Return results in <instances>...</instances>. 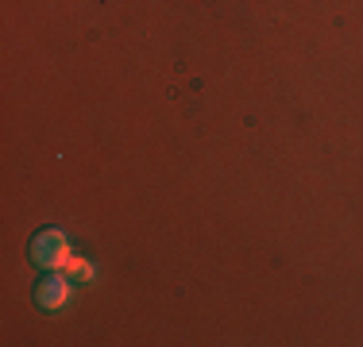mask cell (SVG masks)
<instances>
[{
	"label": "cell",
	"mask_w": 363,
	"mask_h": 347,
	"mask_svg": "<svg viewBox=\"0 0 363 347\" xmlns=\"http://www.w3.org/2000/svg\"><path fill=\"white\" fill-rule=\"evenodd\" d=\"M70 278H77V282H93V263H85L82 255H70V263L62 266Z\"/></svg>",
	"instance_id": "3"
},
{
	"label": "cell",
	"mask_w": 363,
	"mask_h": 347,
	"mask_svg": "<svg viewBox=\"0 0 363 347\" xmlns=\"http://www.w3.org/2000/svg\"><path fill=\"white\" fill-rule=\"evenodd\" d=\"M66 301H70V274L47 271V278L35 285V305L43 312H58V309H66Z\"/></svg>",
	"instance_id": "2"
},
{
	"label": "cell",
	"mask_w": 363,
	"mask_h": 347,
	"mask_svg": "<svg viewBox=\"0 0 363 347\" xmlns=\"http://www.w3.org/2000/svg\"><path fill=\"white\" fill-rule=\"evenodd\" d=\"M70 243L58 228H43L35 239H31V263L39 266V271H62L66 263H70Z\"/></svg>",
	"instance_id": "1"
}]
</instances>
